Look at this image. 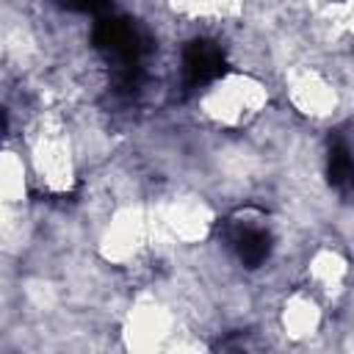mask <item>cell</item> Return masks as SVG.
I'll return each mask as SVG.
<instances>
[{"mask_svg":"<svg viewBox=\"0 0 354 354\" xmlns=\"http://www.w3.org/2000/svg\"><path fill=\"white\" fill-rule=\"evenodd\" d=\"M227 246L243 266L257 268L271 254V232L266 224L249 216H232L227 221Z\"/></svg>","mask_w":354,"mask_h":354,"instance_id":"cell-1","label":"cell"},{"mask_svg":"<svg viewBox=\"0 0 354 354\" xmlns=\"http://www.w3.org/2000/svg\"><path fill=\"white\" fill-rule=\"evenodd\" d=\"M180 69H183V80H185L188 88L207 86V83H213L221 75V69H224V53L210 39H194L183 50Z\"/></svg>","mask_w":354,"mask_h":354,"instance_id":"cell-2","label":"cell"},{"mask_svg":"<svg viewBox=\"0 0 354 354\" xmlns=\"http://www.w3.org/2000/svg\"><path fill=\"white\" fill-rule=\"evenodd\" d=\"M329 183L348 202H354V155L343 144H335L329 149Z\"/></svg>","mask_w":354,"mask_h":354,"instance_id":"cell-3","label":"cell"}]
</instances>
